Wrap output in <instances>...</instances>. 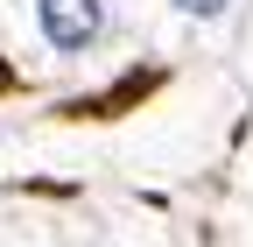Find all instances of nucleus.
Masks as SVG:
<instances>
[{"mask_svg": "<svg viewBox=\"0 0 253 247\" xmlns=\"http://www.w3.org/2000/svg\"><path fill=\"white\" fill-rule=\"evenodd\" d=\"M36 28L56 57H84L106 36V0H36Z\"/></svg>", "mask_w": 253, "mask_h": 247, "instance_id": "1", "label": "nucleus"}, {"mask_svg": "<svg viewBox=\"0 0 253 247\" xmlns=\"http://www.w3.org/2000/svg\"><path fill=\"white\" fill-rule=\"evenodd\" d=\"M169 7H176V14H190V21H218L232 0H169Z\"/></svg>", "mask_w": 253, "mask_h": 247, "instance_id": "2", "label": "nucleus"}]
</instances>
